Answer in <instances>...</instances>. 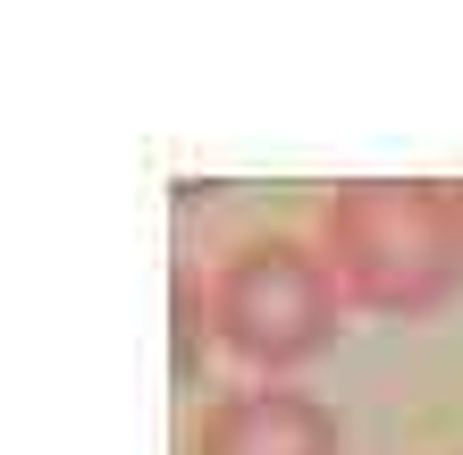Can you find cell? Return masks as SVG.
<instances>
[{
  "label": "cell",
  "instance_id": "cell-1",
  "mask_svg": "<svg viewBox=\"0 0 463 455\" xmlns=\"http://www.w3.org/2000/svg\"><path fill=\"white\" fill-rule=\"evenodd\" d=\"M320 261L345 304L421 320L463 287V211L439 185H337L320 203Z\"/></svg>",
  "mask_w": 463,
  "mask_h": 455
},
{
  "label": "cell",
  "instance_id": "cell-2",
  "mask_svg": "<svg viewBox=\"0 0 463 455\" xmlns=\"http://www.w3.org/2000/svg\"><path fill=\"white\" fill-rule=\"evenodd\" d=\"M337 279L320 245L304 236H244L211 279V320H220V346L253 371H295L312 363L320 346L337 337Z\"/></svg>",
  "mask_w": 463,
  "mask_h": 455
},
{
  "label": "cell",
  "instance_id": "cell-3",
  "mask_svg": "<svg viewBox=\"0 0 463 455\" xmlns=\"http://www.w3.org/2000/svg\"><path fill=\"white\" fill-rule=\"evenodd\" d=\"M194 455H345V431L304 388H236L194 422Z\"/></svg>",
  "mask_w": 463,
  "mask_h": 455
},
{
  "label": "cell",
  "instance_id": "cell-4",
  "mask_svg": "<svg viewBox=\"0 0 463 455\" xmlns=\"http://www.w3.org/2000/svg\"><path fill=\"white\" fill-rule=\"evenodd\" d=\"M169 296H177V355H169V371H177V380H194V371H203V346L220 337V320H211V296H203L194 270H177Z\"/></svg>",
  "mask_w": 463,
  "mask_h": 455
},
{
  "label": "cell",
  "instance_id": "cell-5",
  "mask_svg": "<svg viewBox=\"0 0 463 455\" xmlns=\"http://www.w3.org/2000/svg\"><path fill=\"white\" fill-rule=\"evenodd\" d=\"M455 211H463V185H455Z\"/></svg>",
  "mask_w": 463,
  "mask_h": 455
}]
</instances>
